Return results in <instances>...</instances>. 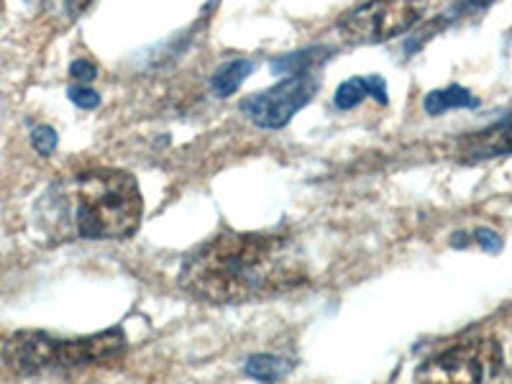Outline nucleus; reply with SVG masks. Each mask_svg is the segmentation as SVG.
Returning <instances> with one entry per match:
<instances>
[{"label":"nucleus","mask_w":512,"mask_h":384,"mask_svg":"<svg viewBox=\"0 0 512 384\" xmlns=\"http://www.w3.org/2000/svg\"><path fill=\"white\" fill-rule=\"evenodd\" d=\"M34 3L49 13H64L67 18H77L88 11L93 0H34Z\"/></svg>","instance_id":"f8f14e48"},{"label":"nucleus","mask_w":512,"mask_h":384,"mask_svg":"<svg viewBox=\"0 0 512 384\" xmlns=\"http://www.w3.org/2000/svg\"><path fill=\"white\" fill-rule=\"evenodd\" d=\"M474 236H477L474 241H477L484 251H489V254H497V251L502 249V239L497 236L495 231H489V228H477V231H474Z\"/></svg>","instance_id":"f3484780"},{"label":"nucleus","mask_w":512,"mask_h":384,"mask_svg":"<svg viewBox=\"0 0 512 384\" xmlns=\"http://www.w3.org/2000/svg\"><path fill=\"white\" fill-rule=\"evenodd\" d=\"M512 154V113L487 126L484 131L469 134L461 139V157L464 159H489Z\"/></svg>","instance_id":"0eeeda50"},{"label":"nucleus","mask_w":512,"mask_h":384,"mask_svg":"<svg viewBox=\"0 0 512 384\" xmlns=\"http://www.w3.org/2000/svg\"><path fill=\"white\" fill-rule=\"evenodd\" d=\"M70 75L75 77L80 85H88V82H93L95 77H98V67H95L93 62H88V59H77V62H72Z\"/></svg>","instance_id":"dca6fc26"},{"label":"nucleus","mask_w":512,"mask_h":384,"mask_svg":"<svg viewBox=\"0 0 512 384\" xmlns=\"http://www.w3.org/2000/svg\"><path fill=\"white\" fill-rule=\"evenodd\" d=\"M305 262L290 239L223 231L185 256L180 287L203 303H249L305 282Z\"/></svg>","instance_id":"f257e3e1"},{"label":"nucleus","mask_w":512,"mask_h":384,"mask_svg":"<svg viewBox=\"0 0 512 384\" xmlns=\"http://www.w3.org/2000/svg\"><path fill=\"white\" fill-rule=\"evenodd\" d=\"M505 354L497 338H469L428 359L415 372L423 382H489L500 377Z\"/></svg>","instance_id":"39448f33"},{"label":"nucleus","mask_w":512,"mask_h":384,"mask_svg":"<svg viewBox=\"0 0 512 384\" xmlns=\"http://www.w3.org/2000/svg\"><path fill=\"white\" fill-rule=\"evenodd\" d=\"M144 198L121 169H93L59 180L36 205L41 231L52 241H123L139 231Z\"/></svg>","instance_id":"f03ea898"},{"label":"nucleus","mask_w":512,"mask_h":384,"mask_svg":"<svg viewBox=\"0 0 512 384\" xmlns=\"http://www.w3.org/2000/svg\"><path fill=\"white\" fill-rule=\"evenodd\" d=\"M123 349L126 336L121 328H108L85 338H54L41 331H21L6 341L3 361L18 377H41L100 364Z\"/></svg>","instance_id":"7ed1b4c3"},{"label":"nucleus","mask_w":512,"mask_h":384,"mask_svg":"<svg viewBox=\"0 0 512 384\" xmlns=\"http://www.w3.org/2000/svg\"><path fill=\"white\" fill-rule=\"evenodd\" d=\"M70 100L75 105H80V108H85V111H90V108H98L100 105V95L95 93V90H90L88 85H75V88H70Z\"/></svg>","instance_id":"2eb2a0df"},{"label":"nucleus","mask_w":512,"mask_h":384,"mask_svg":"<svg viewBox=\"0 0 512 384\" xmlns=\"http://www.w3.org/2000/svg\"><path fill=\"white\" fill-rule=\"evenodd\" d=\"M251 72H254L251 59H233V62L223 64L221 70L213 75V90H216L218 98H231L244 85V80Z\"/></svg>","instance_id":"9d476101"},{"label":"nucleus","mask_w":512,"mask_h":384,"mask_svg":"<svg viewBox=\"0 0 512 384\" xmlns=\"http://www.w3.org/2000/svg\"><path fill=\"white\" fill-rule=\"evenodd\" d=\"M313 59H315L313 52H300V54H290V57L285 59H274L272 72H290V75H295V72L308 70Z\"/></svg>","instance_id":"4468645a"},{"label":"nucleus","mask_w":512,"mask_h":384,"mask_svg":"<svg viewBox=\"0 0 512 384\" xmlns=\"http://www.w3.org/2000/svg\"><path fill=\"white\" fill-rule=\"evenodd\" d=\"M428 0H367L338 21V36L349 44H379L413 29Z\"/></svg>","instance_id":"20e7f679"},{"label":"nucleus","mask_w":512,"mask_h":384,"mask_svg":"<svg viewBox=\"0 0 512 384\" xmlns=\"http://www.w3.org/2000/svg\"><path fill=\"white\" fill-rule=\"evenodd\" d=\"M315 93H318V77L310 75V70H303L264 93L246 98L241 103V111L259 128H285L292 116L313 100Z\"/></svg>","instance_id":"423d86ee"},{"label":"nucleus","mask_w":512,"mask_h":384,"mask_svg":"<svg viewBox=\"0 0 512 384\" xmlns=\"http://www.w3.org/2000/svg\"><path fill=\"white\" fill-rule=\"evenodd\" d=\"M423 108L428 116H441L451 108H479V98H474L469 90L459 88V85H451L446 90H433L425 95Z\"/></svg>","instance_id":"1a4fd4ad"},{"label":"nucleus","mask_w":512,"mask_h":384,"mask_svg":"<svg viewBox=\"0 0 512 384\" xmlns=\"http://www.w3.org/2000/svg\"><path fill=\"white\" fill-rule=\"evenodd\" d=\"M31 144H34V149L41 154V157H52L54 149H57V144H59L57 131H54L52 126L34 128V134H31Z\"/></svg>","instance_id":"ddd939ff"},{"label":"nucleus","mask_w":512,"mask_h":384,"mask_svg":"<svg viewBox=\"0 0 512 384\" xmlns=\"http://www.w3.org/2000/svg\"><path fill=\"white\" fill-rule=\"evenodd\" d=\"M290 372H292V364L290 361L280 359V356L262 354V356H251V359L246 361V374L259 379V382H277V379L287 377Z\"/></svg>","instance_id":"9b49d317"},{"label":"nucleus","mask_w":512,"mask_h":384,"mask_svg":"<svg viewBox=\"0 0 512 384\" xmlns=\"http://www.w3.org/2000/svg\"><path fill=\"white\" fill-rule=\"evenodd\" d=\"M367 95H372L377 103L382 105L387 103V85H384L382 77L372 75V77H354V80H346L344 85L336 90L333 103H336V108H341V111H351V108H356V105L367 98Z\"/></svg>","instance_id":"6e6552de"}]
</instances>
